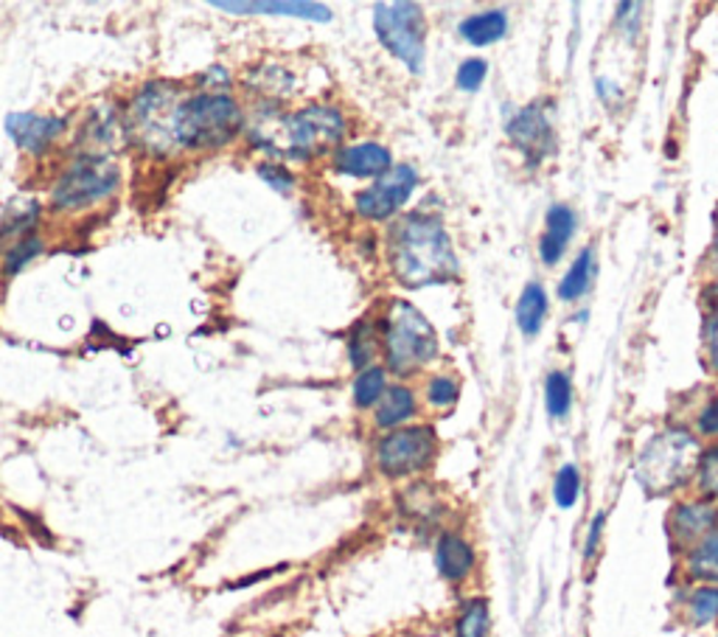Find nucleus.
I'll use <instances>...</instances> for the list:
<instances>
[{
  "label": "nucleus",
  "instance_id": "27",
  "mask_svg": "<svg viewBox=\"0 0 718 637\" xmlns=\"http://www.w3.org/2000/svg\"><path fill=\"white\" fill-rule=\"evenodd\" d=\"M385 391H388V377H385L382 368H365L354 382V405L368 411L382 399Z\"/></svg>",
  "mask_w": 718,
  "mask_h": 637
},
{
  "label": "nucleus",
  "instance_id": "8",
  "mask_svg": "<svg viewBox=\"0 0 718 637\" xmlns=\"http://www.w3.org/2000/svg\"><path fill=\"white\" fill-rule=\"evenodd\" d=\"M415 183H418V174L413 167H393L382 177H376L374 186L356 194V213L376 222L390 220L402 211Z\"/></svg>",
  "mask_w": 718,
  "mask_h": 637
},
{
  "label": "nucleus",
  "instance_id": "25",
  "mask_svg": "<svg viewBox=\"0 0 718 637\" xmlns=\"http://www.w3.org/2000/svg\"><path fill=\"white\" fill-rule=\"evenodd\" d=\"M693 486H696L698 498L718 505V444L702 450L696 471H693Z\"/></svg>",
  "mask_w": 718,
  "mask_h": 637
},
{
  "label": "nucleus",
  "instance_id": "12",
  "mask_svg": "<svg viewBox=\"0 0 718 637\" xmlns=\"http://www.w3.org/2000/svg\"><path fill=\"white\" fill-rule=\"evenodd\" d=\"M211 7L217 12L224 14H236V17H247V14H270V17H301V21L312 23H329L331 21V9L320 7V3H306V0H211Z\"/></svg>",
  "mask_w": 718,
  "mask_h": 637
},
{
  "label": "nucleus",
  "instance_id": "2",
  "mask_svg": "<svg viewBox=\"0 0 718 637\" xmlns=\"http://www.w3.org/2000/svg\"><path fill=\"white\" fill-rule=\"evenodd\" d=\"M345 135V119L340 110L326 105H312L297 113L283 115L276 126H253V147L287 160H312L329 152Z\"/></svg>",
  "mask_w": 718,
  "mask_h": 637
},
{
  "label": "nucleus",
  "instance_id": "35",
  "mask_svg": "<svg viewBox=\"0 0 718 637\" xmlns=\"http://www.w3.org/2000/svg\"><path fill=\"white\" fill-rule=\"evenodd\" d=\"M199 85L217 87V94H224V87H231V74H228V68L211 65L203 76H199Z\"/></svg>",
  "mask_w": 718,
  "mask_h": 637
},
{
  "label": "nucleus",
  "instance_id": "9",
  "mask_svg": "<svg viewBox=\"0 0 718 637\" xmlns=\"http://www.w3.org/2000/svg\"><path fill=\"white\" fill-rule=\"evenodd\" d=\"M71 121L65 115H37V113H9L3 121L9 138L21 152L42 158L53 147V140L68 133Z\"/></svg>",
  "mask_w": 718,
  "mask_h": 637
},
{
  "label": "nucleus",
  "instance_id": "22",
  "mask_svg": "<svg viewBox=\"0 0 718 637\" xmlns=\"http://www.w3.org/2000/svg\"><path fill=\"white\" fill-rule=\"evenodd\" d=\"M491 635V607L483 596L466 598L455 617V637H488Z\"/></svg>",
  "mask_w": 718,
  "mask_h": 637
},
{
  "label": "nucleus",
  "instance_id": "29",
  "mask_svg": "<svg viewBox=\"0 0 718 637\" xmlns=\"http://www.w3.org/2000/svg\"><path fill=\"white\" fill-rule=\"evenodd\" d=\"M349 352H351V366L354 368H365L374 359L376 354V340H374V326L368 323H360L351 332V343H349Z\"/></svg>",
  "mask_w": 718,
  "mask_h": 637
},
{
  "label": "nucleus",
  "instance_id": "37",
  "mask_svg": "<svg viewBox=\"0 0 718 637\" xmlns=\"http://www.w3.org/2000/svg\"><path fill=\"white\" fill-rule=\"evenodd\" d=\"M716 637H718V635H716Z\"/></svg>",
  "mask_w": 718,
  "mask_h": 637
},
{
  "label": "nucleus",
  "instance_id": "36",
  "mask_svg": "<svg viewBox=\"0 0 718 637\" xmlns=\"http://www.w3.org/2000/svg\"><path fill=\"white\" fill-rule=\"evenodd\" d=\"M705 343H707V354H710L713 368L718 371V309L707 318L705 323Z\"/></svg>",
  "mask_w": 718,
  "mask_h": 637
},
{
  "label": "nucleus",
  "instance_id": "26",
  "mask_svg": "<svg viewBox=\"0 0 718 637\" xmlns=\"http://www.w3.org/2000/svg\"><path fill=\"white\" fill-rule=\"evenodd\" d=\"M545 405L547 413L553 418H564L573 407V385H570V377L561 371H553L545 382Z\"/></svg>",
  "mask_w": 718,
  "mask_h": 637
},
{
  "label": "nucleus",
  "instance_id": "34",
  "mask_svg": "<svg viewBox=\"0 0 718 637\" xmlns=\"http://www.w3.org/2000/svg\"><path fill=\"white\" fill-rule=\"evenodd\" d=\"M696 425L702 436H707V439H718V399H713L710 405L698 413Z\"/></svg>",
  "mask_w": 718,
  "mask_h": 637
},
{
  "label": "nucleus",
  "instance_id": "6",
  "mask_svg": "<svg viewBox=\"0 0 718 637\" xmlns=\"http://www.w3.org/2000/svg\"><path fill=\"white\" fill-rule=\"evenodd\" d=\"M438 455V432L429 425H407L385 432L376 444V469L388 480L422 475Z\"/></svg>",
  "mask_w": 718,
  "mask_h": 637
},
{
  "label": "nucleus",
  "instance_id": "28",
  "mask_svg": "<svg viewBox=\"0 0 718 637\" xmlns=\"http://www.w3.org/2000/svg\"><path fill=\"white\" fill-rule=\"evenodd\" d=\"M581 489H584V480H581V469L575 464H564L556 471L553 480V500L559 509H573L581 500Z\"/></svg>",
  "mask_w": 718,
  "mask_h": 637
},
{
  "label": "nucleus",
  "instance_id": "4",
  "mask_svg": "<svg viewBox=\"0 0 718 637\" xmlns=\"http://www.w3.org/2000/svg\"><path fill=\"white\" fill-rule=\"evenodd\" d=\"M119 188L121 169L107 155H80L53 183L48 206L57 213H73L115 197Z\"/></svg>",
  "mask_w": 718,
  "mask_h": 637
},
{
  "label": "nucleus",
  "instance_id": "1",
  "mask_svg": "<svg viewBox=\"0 0 718 637\" xmlns=\"http://www.w3.org/2000/svg\"><path fill=\"white\" fill-rule=\"evenodd\" d=\"M390 267L404 286H433L458 275V259L441 220L410 213L390 228Z\"/></svg>",
  "mask_w": 718,
  "mask_h": 637
},
{
  "label": "nucleus",
  "instance_id": "10",
  "mask_svg": "<svg viewBox=\"0 0 718 637\" xmlns=\"http://www.w3.org/2000/svg\"><path fill=\"white\" fill-rule=\"evenodd\" d=\"M718 531V505L707 500H679L668 514V537L673 548L685 553L696 542Z\"/></svg>",
  "mask_w": 718,
  "mask_h": 637
},
{
  "label": "nucleus",
  "instance_id": "17",
  "mask_svg": "<svg viewBox=\"0 0 718 637\" xmlns=\"http://www.w3.org/2000/svg\"><path fill=\"white\" fill-rule=\"evenodd\" d=\"M682 564H685V576L691 581L718 587V531L687 548Z\"/></svg>",
  "mask_w": 718,
  "mask_h": 637
},
{
  "label": "nucleus",
  "instance_id": "24",
  "mask_svg": "<svg viewBox=\"0 0 718 637\" xmlns=\"http://www.w3.org/2000/svg\"><path fill=\"white\" fill-rule=\"evenodd\" d=\"M42 253H46V242H42L37 233H32L26 240L14 242V245L3 253V259H0V272H3L7 279H14V275H21V272L26 270L37 256H42Z\"/></svg>",
  "mask_w": 718,
  "mask_h": 637
},
{
  "label": "nucleus",
  "instance_id": "11",
  "mask_svg": "<svg viewBox=\"0 0 718 637\" xmlns=\"http://www.w3.org/2000/svg\"><path fill=\"white\" fill-rule=\"evenodd\" d=\"M508 138L514 140L520 152H525V158L534 167L556 152L553 124H550L547 110L541 105L525 107V110H520L514 119L508 121Z\"/></svg>",
  "mask_w": 718,
  "mask_h": 637
},
{
  "label": "nucleus",
  "instance_id": "33",
  "mask_svg": "<svg viewBox=\"0 0 718 637\" xmlns=\"http://www.w3.org/2000/svg\"><path fill=\"white\" fill-rule=\"evenodd\" d=\"M604 525H607V512H598L593 519H589V531H587V539H584V562L587 564L598 556L600 537H604Z\"/></svg>",
  "mask_w": 718,
  "mask_h": 637
},
{
  "label": "nucleus",
  "instance_id": "5",
  "mask_svg": "<svg viewBox=\"0 0 718 637\" xmlns=\"http://www.w3.org/2000/svg\"><path fill=\"white\" fill-rule=\"evenodd\" d=\"M385 352H388V366L407 377L438 354L436 329L407 301H393L385 323Z\"/></svg>",
  "mask_w": 718,
  "mask_h": 637
},
{
  "label": "nucleus",
  "instance_id": "3",
  "mask_svg": "<svg viewBox=\"0 0 718 637\" xmlns=\"http://www.w3.org/2000/svg\"><path fill=\"white\" fill-rule=\"evenodd\" d=\"M702 446L682 427L657 432L637 455V480L652 494H671L693 480Z\"/></svg>",
  "mask_w": 718,
  "mask_h": 637
},
{
  "label": "nucleus",
  "instance_id": "14",
  "mask_svg": "<svg viewBox=\"0 0 718 637\" xmlns=\"http://www.w3.org/2000/svg\"><path fill=\"white\" fill-rule=\"evenodd\" d=\"M334 169L349 177H382L393 169V158L382 144H356L337 149Z\"/></svg>",
  "mask_w": 718,
  "mask_h": 637
},
{
  "label": "nucleus",
  "instance_id": "19",
  "mask_svg": "<svg viewBox=\"0 0 718 637\" xmlns=\"http://www.w3.org/2000/svg\"><path fill=\"white\" fill-rule=\"evenodd\" d=\"M685 621L693 629H707L718 624V587L696 585L685 592Z\"/></svg>",
  "mask_w": 718,
  "mask_h": 637
},
{
  "label": "nucleus",
  "instance_id": "21",
  "mask_svg": "<svg viewBox=\"0 0 718 637\" xmlns=\"http://www.w3.org/2000/svg\"><path fill=\"white\" fill-rule=\"evenodd\" d=\"M547 318V295L539 284H527L516 304V323L525 338H536Z\"/></svg>",
  "mask_w": 718,
  "mask_h": 637
},
{
  "label": "nucleus",
  "instance_id": "7",
  "mask_svg": "<svg viewBox=\"0 0 718 637\" xmlns=\"http://www.w3.org/2000/svg\"><path fill=\"white\" fill-rule=\"evenodd\" d=\"M374 28L379 42L393 53L395 60H402L413 74H422L424 37H427L422 7H415V3H376Z\"/></svg>",
  "mask_w": 718,
  "mask_h": 637
},
{
  "label": "nucleus",
  "instance_id": "20",
  "mask_svg": "<svg viewBox=\"0 0 718 637\" xmlns=\"http://www.w3.org/2000/svg\"><path fill=\"white\" fill-rule=\"evenodd\" d=\"M461 37L472 46H491V42L502 40L508 32V17L506 12H483V14H472L466 21L461 23Z\"/></svg>",
  "mask_w": 718,
  "mask_h": 637
},
{
  "label": "nucleus",
  "instance_id": "16",
  "mask_svg": "<svg viewBox=\"0 0 718 637\" xmlns=\"http://www.w3.org/2000/svg\"><path fill=\"white\" fill-rule=\"evenodd\" d=\"M415 416V393L404 385H393L382 393V399L376 402L374 425L379 430H399L407 427L410 418Z\"/></svg>",
  "mask_w": 718,
  "mask_h": 637
},
{
  "label": "nucleus",
  "instance_id": "31",
  "mask_svg": "<svg viewBox=\"0 0 718 637\" xmlns=\"http://www.w3.org/2000/svg\"><path fill=\"white\" fill-rule=\"evenodd\" d=\"M256 174L278 194H290L295 188V174L287 172L281 163H261V167H256Z\"/></svg>",
  "mask_w": 718,
  "mask_h": 637
},
{
  "label": "nucleus",
  "instance_id": "32",
  "mask_svg": "<svg viewBox=\"0 0 718 637\" xmlns=\"http://www.w3.org/2000/svg\"><path fill=\"white\" fill-rule=\"evenodd\" d=\"M486 74H488L486 60H466L461 68H458V76H455L458 87L472 94V90H477V87L483 85Z\"/></svg>",
  "mask_w": 718,
  "mask_h": 637
},
{
  "label": "nucleus",
  "instance_id": "23",
  "mask_svg": "<svg viewBox=\"0 0 718 637\" xmlns=\"http://www.w3.org/2000/svg\"><path fill=\"white\" fill-rule=\"evenodd\" d=\"M595 275V250L593 247H584V250L575 256L573 267L567 270L564 281L559 284V295L564 301H579L581 295L589 293Z\"/></svg>",
  "mask_w": 718,
  "mask_h": 637
},
{
  "label": "nucleus",
  "instance_id": "30",
  "mask_svg": "<svg viewBox=\"0 0 718 637\" xmlns=\"http://www.w3.org/2000/svg\"><path fill=\"white\" fill-rule=\"evenodd\" d=\"M461 399V388L455 379L449 377H433L427 385V402L438 411H449Z\"/></svg>",
  "mask_w": 718,
  "mask_h": 637
},
{
  "label": "nucleus",
  "instance_id": "18",
  "mask_svg": "<svg viewBox=\"0 0 718 637\" xmlns=\"http://www.w3.org/2000/svg\"><path fill=\"white\" fill-rule=\"evenodd\" d=\"M40 222V203L37 199H23L14 208H9L0 217V247H12L14 242L32 236L34 228Z\"/></svg>",
  "mask_w": 718,
  "mask_h": 637
},
{
  "label": "nucleus",
  "instance_id": "15",
  "mask_svg": "<svg viewBox=\"0 0 718 637\" xmlns=\"http://www.w3.org/2000/svg\"><path fill=\"white\" fill-rule=\"evenodd\" d=\"M575 231V213L573 208L567 206H553L547 211V231L539 242V256L547 267L556 265V261L564 256L567 242Z\"/></svg>",
  "mask_w": 718,
  "mask_h": 637
},
{
  "label": "nucleus",
  "instance_id": "13",
  "mask_svg": "<svg viewBox=\"0 0 718 637\" xmlns=\"http://www.w3.org/2000/svg\"><path fill=\"white\" fill-rule=\"evenodd\" d=\"M436 567L438 576L449 585H463L472 578L477 567L475 544L468 542L463 534L443 531L436 542Z\"/></svg>",
  "mask_w": 718,
  "mask_h": 637
}]
</instances>
